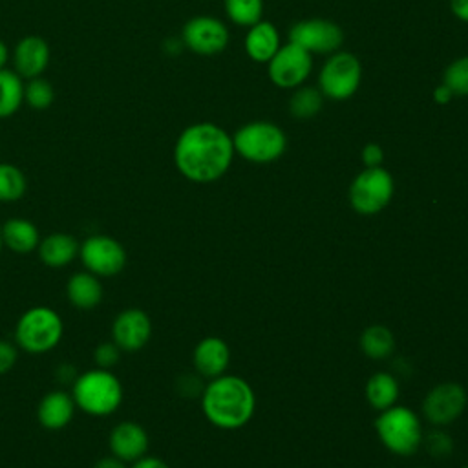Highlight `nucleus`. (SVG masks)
Masks as SVG:
<instances>
[{
	"label": "nucleus",
	"instance_id": "f257e3e1",
	"mask_svg": "<svg viewBox=\"0 0 468 468\" xmlns=\"http://www.w3.org/2000/svg\"><path fill=\"white\" fill-rule=\"evenodd\" d=\"M234 155L232 135L208 121L183 128L174 144V165L192 183L221 179L229 172Z\"/></svg>",
	"mask_w": 468,
	"mask_h": 468
},
{
	"label": "nucleus",
	"instance_id": "f03ea898",
	"mask_svg": "<svg viewBox=\"0 0 468 468\" xmlns=\"http://www.w3.org/2000/svg\"><path fill=\"white\" fill-rule=\"evenodd\" d=\"M201 410L208 422L223 430L245 426L256 410V395L247 380L236 375L210 378L201 393Z\"/></svg>",
	"mask_w": 468,
	"mask_h": 468
},
{
	"label": "nucleus",
	"instance_id": "7ed1b4c3",
	"mask_svg": "<svg viewBox=\"0 0 468 468\" xmlns=\"http://www.w3.org/2000/svg\"><path fill=\"white\" fill-rule=\"evenodd\" d=\"M75 406L91 417H108L122 402V384L112 369L93 367L77 375L71 384Z\"/></svg>",
	"mask_w": 468,
	"mask_h": 468
},
{
	"label": "nucleus",
	"instance_id": "20e7f679",
	"mask_svg": "<svg viewBox=\"0 0 468 468\" xmlns=\"http://www.w3.org/2000/svg\"><path fill=\"white\" fill-rule=\"evenodd\" d=\"M64 335L60 314L48 305L29 307L15 325V344L26 353L40 355L55 349Z\"/></svg>",
	"mask_w": 468,
	"mask_h": 468
},
{
	"label": "nucleus",
	"instance_id": "39448f33",
	"mask_svg": "<svg viewBox=\"0 0 468 468\" xmlns=\"http://www.w3.org/2000/svg\"><path fill=\"white\" fill-rule=\"evenodd\" d=\"M232 144L234 152L245 161L267 165L285 154L287 135L271 121H250L234 132Z\"/></svg>",
	"mask_w": 468,
	"mask_h": 468
},
{
	"label": "nucleus",
	"instance_id": "423d86ee",
	"mask_svg": "<svg viewBox=\"0 0 468 468\" xmlns=\"http://www.w3.org/2000/svg\"><path fill=\"white\" fill-rule=\"evenodd\" d=\"M375 430L380 442L395 455H411L420 448L422 426L417 413L406 406L382 410L375 419Z\"/></svg>",
	"mask_w": 468,
	"mask_h": 468
},
{
	"label": "nucleus",
	"instance_id": "0eeeda50",
	"mask_svg": "<svg viewBox=\"0 0 468 468\" xmlns=\"http://www.w3.org/2000/svg\"><path fill=\"white\" fill-rule=\"evenodd\" d=\"M362 82V64L351 51H335L327 55L325 62L318 71L316 88L329 101L351 99Z\"/></svg>",
	"mask_w": 468,
	"mask_h": 468
},
{
	"label": "nucleus",
	"instance_id": "6e6552de",
	"mask_svg": "<svg viewBox=\"0 0 468 468\" xmlns=\"http://www.w3.org/2000/svg\"><path fill=\"white\" fill-rule=\"evenodd\" d=\"M393 192V176L384 166L364 168L349 185V203L355 212L373 216L389 205Z\"/></svg>",
	"mask_w": 468,
	"mask_h": 468
},
{
	"label": "nucleus",
	"instance_id": "1a4fd4ad",
	"mask_svg": "<svg viewBox=\"0 0 468 468\" xmlns=\"http://www.w3.org/2000/svg\"><path fill=\"white\" fill-rule=\"evenodd\" d=\"M79 260L84 271L99 276H117L126 265V250L108 234H91L79 243Z\"/></svg>",
	"mask_w": 468,
	"mask_h": 468
},
{
	"label": "nucleus",
	"instance_id": "9d476101",
	"mask_svg": "<svg viewBox=\"0 0 468 468\" xmlns=\"http://www.w3.org/2000/svg\"><path fill=\"white\" fill-rule=\"evenodd\" d=\"M289 42L311 55H331L344 44V29L327 18H303L291 26Z\"/></svg>",
	"mask_w": 468,
	"mask_h": 468
},
{
	"label": "nucleus",
	"instance_id": "9b49d317",
	"mask_svg": "<svg viewBox=\"0 0 468 468\" xmlns=\"http://www.w3.org/2000/svg\"><path fill=\"white\" fill-rule=\"evenodd\" d=\"M313 71V55L300 46L282 44L274 57L267 62V75L271 82L282 90H294L302 86Z\"/></svg>",
	"mask_w": 468,
	"mask_h": 468
},
{
	"label": "nucleus",
	"instance_id": "f8f14e48",
	"mask_svg": "<svg viewBox=\"0 0 468 468\" xmlns=\"http://www.w3.org/2000/svg\"><path fill=\"white\" fill-rule=\"evenodd\" d=\"M230 33L227 26L208 15H197L185 22L181 29V44L196 55L210 57L221 53L229 46Z\"/></svg>",
	"mask_w": 468,
	"mask_h": 468
},
{
	"label": "nucleus",
	"instance_id": "ddd939ff",
	"mask_svg": "<svg viewBox=\"0 0 468 468\" xmlns=\"http://www.w3.org/2000/svg\"><path fill=\"white\" fill-rule=\"evenodd\" d=\"M466 402L468 395L461 384L441 382L426 393L422 400V413L431 424L444 426L463 415Z\"/></svg>",
	"mask_w": 468,
	"mask_h": 468
},
{
	"label": "nucleus",
	"instance_id": "4468645a",
	"mask_svg": "<svg viewBox=\"0 0 468 468\" xmlns=\"http://www.w3.org/2000/svg\"><path fill=\"white\" fill-rule=\"evenodd\" d=\"M152 336L150 316L137 307H128L121 311L112 322V340L121 351H139Z\"/></svg>",
	"mask_w": 468,
	"mask_h": 468
},
{
	"label": "nucleus",
	"instance_id": "2eb2a0df",
	"mask_svg": "<svg viewBox=\"0 0 468 468\" xmlns=\"http://www.w3.org/2000/svg\"><path fill=\"white\" fill-rule=\"evenodd\" d=\"M148 444L150 439L146 430L133 420H122L115 424L108 437L110 453L126 464H132L133 461L146 455Z\"/></svg>",
	"mask_w": 468,
	"mask_h": 468
},
{
	"label": "nucleus",
	"instance_id": "dca6fc26",
	"mask_svg": "<svg viewBox=\"0 0 468 468\" xmlns=\"http://www.w3.org/2000/svg\"><path fill=\"white\" fill-rule=\"evenodd\" d=\"M51 58V49L46 38L38 35H27L20 38L13 51V64L15 71L24 79H35L40 77Z\"/></svg>",
	"mask_w": 468,
	"mask_h": 468
},
{
	"label": "nucleus",
	"instance_id": "f3484780",
	"mask_svg": "<svg viewBox=\"0 0 468 468\" xmlns=\"http://www.w3.org/2000/svg\"><path fill=\"white\" fill-rule=\"evenodd\" d=\"M192 362L199 377L216 378L227 371L230 362V349L223 338L207 336L196 344Z\"/></svg>",
	"mask_w": 468,
	"mask_h": 468
},
{
	"label": "nucleus",
	"instance_id": "a211bd4d",
	"mask_svg": "<svg viewBox=\"0 0 468 468\" xmlns=\"http://www.w3.org/2000/svg\"><path fill=\"white\" fill-rule=\"evenodd\" d=\"M75 408L77 406L71 393L64 389H53L40 399L37 408V419L42 428L49 431H58L71 422Z\"/></svg>",
	"mask_w": 468,
	"mask_h": 468
},
{
	"label": "nucleus",
	"instance_id": "6ab92c4d",
	"mask_svg": "<svg viewBox=\"0 0 468 468\" xmlns=\"http://www.w3.org/2000/svg\"><path fill=\"white\" fill-rule=\"evenodd\" d=\"M243 46L250 60L258 64H267L282 46L280 31L272 22L260 20L254 26L247 27Z\"/></svg>",
	"mask_w": 468,
	"mask_h": 468
},
{
	"label": "nucleus",
	"instance_id": "aec40b11",
	"mask_svg": "<svg viewBox=\"0 0 468 468\" xmlns=\"http://www.w3.org/2000/svg\"><path fill=\"white\" fill-rule=\"evenodd\" d=\"M37 252L44 265L60 269L79 258V241L68 232H53L46 238H40Z\"/></svg>",
	"mask_w": 468,
	"mask_h": 468
},
{
	"label": "nucleus",
	"instance_id": "412c9836",
	"mask_svg": "<svg viewBox=\"0 0 468 468\" xmlns=\"http://www.w3.org/2000/svg\"><path fill=\"white\" fill-rule=\"evenodd\" d=\"M66 296H68V302L77 309L90 311L97 307L104 296L101 278L88 271L71 274L66 283Z\"/></svg>",
	"mask_w": 468,
	"mask_h": 468
},
{
	"label": "nucleus",
	"instance_id": "4be33fe9",
	"mask_svg": "<svg viewBox=\"0 0 468 468\" xmlns=\"http://www.w3.org/2000/svg\"><path fill=\"white\" fill-rule=\"evenodd\" d=\"M2 241L11 252L29 254L37 250L40 243V232L37 225L26 218H11L2 227Z\"/></svg>",
	"mask_w": 468,
	"mask_h": 468
},
{
	"label": "nucleus",
	"instance_id": "5701e85b",
	"mask_svg": "<svg viewBox=\"0 0 468 468\" xmlns=\"http://www.w3.org/2000/svg\"><path fill=\"white\" fill-rule=\"evenodd\" d=\"M400 395L399 380L388 373V371H378L367 378L366 384V399L371 408L382 411L397 404Z\"/></svg>",
	"mask_w": 468,
	"mask_h": 468
},
{
	"label": "nucleus",
	"instance_id": "b1692460",
	"mask_svg": "<svg viewBox=\"0 0 468 468\" xmlns=\"http://www.w3.org/2000/svg\"><path fill=\"white\" fill-rule=\"evenodd\" d=\"M24 104V79L15 69H0V119L15 115Z\"/></svg>",
	"mask_w": 468,
	"mask_h": 468
},
{
	"label": "nucleus",
	"instance_id": "393cba45",
	"mask_svg": "<svg viewBox=\"0 0 468 468\" xmlns=\"http://www.w3.org/2000/svg\"><path fill=\"white\" fill-rule=\"evenodd\" d=\"M360 347L366 356H369L373 360H384L395 349V336L386 325L375 324L362 331Z\"/></svg>",
	"mask_w": 468,
	"mask_h": 468
},
{
	"label": "nucleus",
	"instance_id": "a878e982",
	"mask_svg": "<svg viewBox=\"0 0 468 468\" xmlns=\"http://www.w3.org/2000/svg\"><path fill=\"white\" fill-rule=\"evenodd\" d=\"M324 106V95L314 86H298L294 88L291 99H289V113L294 119L307 121L320 113Z\"/></svg>",
	"mask_w": 468,
	"mask_h": 468
},
{
	"label": "nucleus",
	"instance_id": "bb28decb",
	"mask_svg": "<svg viewBox=\"0 0 468 468\" xmlns=\"http://www.w3.org/2000/svg\"><path fill=\"white\" fill-rule=\"evenodd\" d=\"M227 18L241 27H250L263 20V0H223Z\"/></svg>",
	"mask_w": 468,
	"mask_h": 468
},
{
	"label": "nucleus",
	"instance_id": "cd10ccee",
	"mask_svg": "<svg viewBox=\"0 0 468 468\" xmlns=\"http://www.w3.org/2000/svg\"><path fill=\"white\" fill-rule=\"evenodd\" d=\"M27 190L26 174L11 163H0V203L18 201Z\"/></svg>",
	"mask_w": 468,
	"mask_h": 468
},
{
	"label": "nucleus",
	"instance_id": "c85d7f7f",
	"mask_svg": "<svg viewBox=\"0 0 468 468\" xmlns=\"http://www.w3.org/2000/svg\"><path fill=\"white\" fill-rule=\"evenodd\" d=\"M55 101L53 84L40 77L27 79L24 82V102L33 110H48Z\"/></svg>",
	"mask_w": 468,
	"mask_h": 468
},
{
	"label": "nucleus",
	"instance_id": "c756f323",
	"mask_svg": "<svg viewBox=\"0 0 468 468\" xmlns=\"http://www.w3.org/2000/svg\"><path fill=\"white\" fill-rule=\"evenodd\" d=\"M455 97L468 95V55L453 58L442 71V80Z\"/></svg>",
	"mask_w": 468,
	"mask_h": 468
},
{
	"label": "nucleus",
	"instance_id": "7c9ffc66",
	"mask_svg": "<svg viewBox=\"0 0 468 468\" xmlns=\"http://www.w3.org/2000/svg\"><path fill=\"white\" fill-rule=\"evenodd\" d=\"M420 446H424L430 455L441 459V457H446V455L452 453V450H453V441H452V437H450L446 431H442V430H431L430 433L422 435Z\"/></svg>",
	"mask_w": 468,
	"mask_h": 468
},
{
	"label": "nucleus",
	"instance_id": "2f4dec72",
	"mask_svg": "<svg viewBox=\"0 0 468 468\" xmlns=\"http://www.w3.org/2000/svg\"><path fill=\"white\" fill-rule=\"evenodd\" d=\"M119 358H121V349L115 346L113 340L101 342V344L95 347V351H93L95 366H97V367H102V369H112L113 366L119 364Z\"/></svg>",
	"mask_w": 468,
	"mask_h": 468
},
{
	"label": "nucleus",
	"instance_id": "473e14b6",
	"mask_svg": "<svg viewBox=\"0 0 468 468\" xmlns=\"http://www.w3.org/2000/svg\"><path fill=\"white\" fill-rule=\"evenodd\" d=\"M18 360V349L9 340H0V375L9 373Z\"/></svg>",
	"mask_w": 468,
	"mask_h": 468
},
{
	"label": "nucleus",
	"instance_id": "72a5a7b5",
	"mask_svg": "<svg viewBox=\"0 0 468 468\" xmlns=\"http://www.w3.org/2000/svg\"><path fill=\"white\" fill-rule=\"evenodd\" d=\"M176 388L183 397H196L203 393L205 386L201 384V378L196 375H181L176 382Z\"/></svg>",
	"mask_w": 468,
	"mask_h": 468
},
{
	"label": "nucleus",
	"instance_id": "f704fd0d",
	"mask_svg": "<svg viewBox=\"0 0 468 468\" xmlns=\"http://www.w3.org/2000/svg\"><path fill=\"white\" fill-rule=\"evenodd\" d=\"M362 163L366 168H373V166H382L384 163V150L378 143H367L364 144L362 152H360Z\"/></svg>",
	"mask_w": 468,
	"mask_h": 468
},
{
	"label": "nucleus",
	"instance_id": "c9c22d12",
	"mask_svg": "<svg viewBox=\"0 0 468 468\" xmlns=\"http://www.w3.org/2000/svg\"><path fill=\"white\" fill-rule=\"evenodd\" d=\"M130 468H170L166 461L159 459V457H154V455H143L141 459L133 461L130 464Z\"/></svg>",
	"mask_w": 468,
	"mask_h": 468
},
{
	"label": "nucleus",
	"instance_id": "e433bc0d",
	"mask_svg": "<svg viewBox=\"0 0 468 468\" xmlns=\"http://www.w3.org/2000/svg\"><path fill=\"white\" fill-rule=\"evenodd\" d=\"M55 377L60 384H73V380L77 378V369L71 364H60L55 369Z\"/></svg>",
	"mask_w": 468,
	"mask_h": 468
},
{
	"label": "nucleus",
	"instance_id": "4c0bfd02",
	"mask_svg": "<svg viewBox=\"0 0 468 468\" xmlns=\"http://www.w3.org/2000/svg\"><path fill=\"white\" fill-rule=\"evenodd\" d=\"M450 9L455 18L468 24V0H450Z\"/></svg>",
	"mask_w": 468,
	"mask_h": 468
},
{
	"label": "nucleus",
	"instance_id": "58836bf2",
	"mask_svg": "<svg viewBox=\"0 0 468 468\" xmlns=\"http://www.w3.org/2000/svg\"><path fill=\"white\" fill-rule=\"evenodd\" d=\"M431 97H433V101H435L437 104H448L455 95L450 91V88H446V86L441 82V84L433 90Z\"/></svg>",
	"mask_w": 468,
	"mask_h": 468
},
{
	"label": "nucleus",
	"instance_id": "ea45409f",
	"mask_svg": "<svg viewBox=\"0 0 468 468\" xmlns=\"http://www.w3.org/2000/svg\"><path fill=\"white\" fill-rule=\"evenodd\" d=\"M93 468H126V463H122L121 459H117V457H113V455L110 453V455H106V457H101V459L93 464Z\"/></svg>",
	"mask_w": 468,
	"mask_h": 468
},
{
	"label": "nucleus",
	"instance_id": "a19ab883",
	"mask_svg": "<svg viewBox=\"0 0 468 468\" xmlns=\"http://www.w3.org/2000/svg\"><path fill=\"white\" fill-rule=\"evenodd\" d=\"M9 57H11V55H9V48H7V44L0 38V69L5 68Z\"/></svg>",
	"mask_w": 468,
	"mask_h": 468
},
{
	"label": "nucleus",
	"instance_id": "79ce46f5",
	"mask_svg": "<svg viewBox=\"0 0 468 468\" xmlns=\"http://www.w3.org/2000/svg\"><path fill=\"white\" fill-rule=\"evenodd\" d=\"M2 249H4V241H2V230H0V254H2Z\"/></svg>",
	"mask_w": 468,
	"mask_h": 468
},
{
	"label": "nucleus",
	"instance_id": "37998d69",
	"mask_svg": "<svg viewBox=\"0 0 468 468\" xmlns=\"http://www.w3.org/2000/svg\"><path fill=\"white\" fill-rule=\"evenodd\" d=\"M463 468H468V466H463Z\"/></svg>",
	"mask_w": 468,
	"mask_h": 468
}]
</instances>
